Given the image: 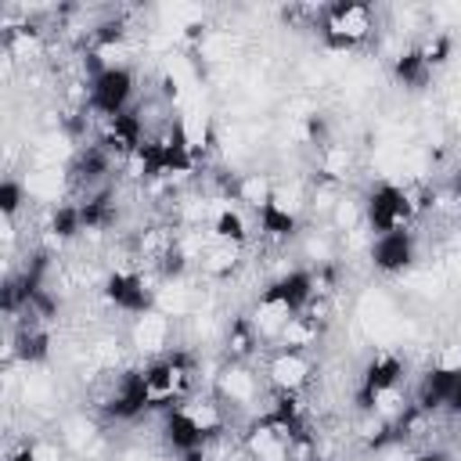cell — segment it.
I'll return each mask as SVG.
<instances>
[{
    "instance_id": "cell-20",
    "label": "cell",
    "mask_w": 461,
    "mask_h": 461,
    "mask_svg": "<svg viewBox=\"0 0 461 461\" xmlns=\"http://www.w3.org/2000/svg\"><path fill=\"white\" fill-rule=\"evenodd\" d=\"M25 202H32L29 191H25V180L22 176H4V184H0V216L18 220Z\"/></svg>"
},
{
    "instance_id": "cell-13",
    "label": "cell",
    "mask_w": 461,
    "mask_h": 461,
    "mask_svg": "<svg viewBox=\"0 0 461 461\" xmlns=\"http://www.w3.org/2000/svg\"><path fill=\"white\" fill-rule=\"evenodd\" d=\"M162 439H166V447L180 457V454H191V450H202V447H209L205 443V436L191 425V418L180 411V403L176 407H169L166 414H162Z\"/></svg>"
},
{
    "instance_id": "cell-5",
    "label": "cell",
    "mask_w": 461,
    "mask_h": 461,
    "mask_svg": "<svg viewBox=\"0 0 461 461\" xmlns=\"http://www.w3.org/2000/svg\"><path fill=\"white\" fill-rule=\"evenodd\" d=\"M133 90H137V79L126 65H108L104 72H97L90 79V112L97 115V122L130 112L133 108Z\"/></svg>"
},
{
    "instance_id": "cell-14",
    "label": "cell",
    "mask_w": 461,
    "mask_h": 461,
    "mask_svg": "<svg viewBox=\"0 0 461 461\" xmlns=\"http://www.w3.org/2000/svg\"><path fill=\"white\" fill-rule=\"evenodd\" d=\"M321 331H324V321H317V317H310V313L303 310V313H295V317L277 331L274 346H277V349H292V353H310V349L321 342Z\"/></svg>"
},
{
    "instance_id": "cell-11",
    "label": "cell",
    "mask_w": 461,
    "mask_h": 461,
    "mask_svg": "<svg viewBox=\"0 0 461 461\" xmlns=\"http://www.w3.org/2000/svg\"><path fill=\"white\" fill-rule=\"evenodd\" d=\"M180 411L191 418V425L205 436V443H216V439H223L227 436V403L212 393V396H187L184 403H180Z\"/></svg>"
},
{
    "instance_id": "cell-19",
    "label": "cell",
    "mask_w": 461,
    "mask_h": 461,
    "mask_svg": "<svg viewBox=\"0 0 461 461\" xmlns=\"http://www.w3.org/2000/svg\"><path fill=\"white\" fill-rule=\"evenodd\" d=\"M274 184H277V180H270V173H238V184H234V202H241L245 209L259 212V209L270 202Z\"/></svg>"
},
{
    "instance_id": "cell-21",
    "label": "cell",
    "mask_w": 461,
    "mask_h": 461,
    "mask_svg": "<svg viewBox=\"0 0 461 461\" xmlns=\"http://www.w3.org/2000/svg\"><path fill=\"white\" fill-rule=\"evenodd\" d=\"M418 50H421V58L429 61V68L436 72L439 65H447V61H450L454 36H450V32H432V36H425V40L418 43Z\"/></svg>"
},
{
    "instance_id": "cell-2",
    "label": "cell",
    "mask_w": 461,
    "mask_h": 461,
    "mask_svg": "<svg viewBox=\"0 0 461 461\" xmlns=\"http://www.w3.org/2000/svg\"><path fill=\"white\" fill-rule=\"evenodd\" d=\"M317 29H321V40H324L328 50H339V54L360 50L375 36V7L360 4V0L324 4V14H321Z\"/></svg>"
},
{
    "instance_id": "cell-25",
    "label": "cell",
    "mask_w": 461,
    "mask_h": 461,
    "mask_svg": "<svg viewBox=\"0 0 461 461\" xmlns=\"http://www.w3.org/2000/svg\"><path fill=\"white\" fill-rule=\"evenodd\" d=\"M450 194H454V205L461 209V169H457V176H454V187H450Z\"/></svg>"
},
{
    "instance_id": "cell-7",
    "label": "cell",
    "mask_w": 461,
    "mask_h": 461,
    "mask_svg": "<svg viewBox=\"0 0 461 461\" xmlns=\"http://www.w3.org/2000/svg\"><path fill=\"white\" fill-rule=\"evenodd\" d=\"M403 375H407V364H403V357H400V353H393V349L375 353V357L364 364V371H360V385H357V407L367 414L371 400H375L378 393H385V389H396V385L403 382Z\"/></svg>"
},
{
    "instance_id": "cell-22",
    "label": "cell",
    "mask_w": 461,
    "mask_h": 461,
    "mask_svg": "<svg viewBox=\"0 0 461 461\" xmlns=\"http://www.w3.org/2000/svg\"><path fill=\"white\" fill-rule=\"evenodd\" d=\"M4 461H40V457H36V439H29V443H18V447H11Z\"/></svg>"
},
{
    "instance_id": "cell-12",
    "label": "cell",
    "mask_w": 461,
    "mask_h": 461,
    "mask_svg": "<svg viewBox=\"0 0 461 461\" xmlns=\"http://www.w3.org/2000/svg\"><path fill=\"white\" fill-rule=\"evenodd\" d=\"M209 238L245 249L249 238H252V227H249L245 212H241L234 202H220V198H216V209H212V216H209Z\"/></svg>"
},
{
    "instance_id": "cell-8",
    "label": "cell",
    "mask_w": 461,
    "mask_h": 461,
    "mask_svg": "<svg viewBox=\"0 0 461 461\" xmlns=\"http://www.w3.org/2000/svg\"><path fill=\"white\" fill-rule=\"evenodd\" d=\"M317 367L310 360V353H292V349H274L267 357V382L270 393H303L313 382Z\"/></svg>"
},
{
    "instance_id": "cell-24",
    "label": "cell",
    "mask_w": 461,
    "mask_h": 461,
    "mask_svg": "<svg viewBox=\"0 0 461 461\" xmlns=\"http://www.w3.org/2000/svg\"><path fill=\"white\" fill-rule=\"evenodd\" d=\"M414 461H447V454L443 450H421V454H414Z\"/></svg>"
},
{
    "instance_id": "cell-3",
    "label": "cell",
    "mask_w": 461,
    "mask_h": 461,
    "mask_svg": "<svg viewBox=\"0 0 461 461\" xmlns=\"http://www.w3.org/2000/svg\"><path fill=\"white\" fill-rule=\"evenodd\" d=\"M360 209H364V227H367L371 238L389 234V230H411V223L418 220L407 187H400V184H393V180L375 184V187L364 194Z\"/></svg>"
},
{
    "instance_id": "cell-16",
    "label": "cell",
    "mask_w": 461,
    "mask_h": 461,
    "mask_svg": "<svg viewBox=\"0 0 461 461\" xmlns=\"http://www.w3.org/2000/svg\"><path fill=\"white\" fill-rule=\"evenodd\" d=\"M393 79H396V86H403V90H421V86L432 79V68H429V61L421 58L418 43L396 50V58H393Z\"/></svg>"
},
{
    "instance_id": "cell-15",
    "label": "cell",
    "mask_w": 461,
    "mask_h": 461,
    "mask_svg": "<svg viewBox=\"0 0 461 461\" xmlns=\"http://www.w3.org/2000/svg\"><path fill=\"white\" fill-rule=\"evenodd\" d=\"M241 267V249L238 245H227V241H212L202 249V259H198V270L209 277V281H230Z\"/></svg>"
},
{
    "instance_id": "cell-23",
    "label": "cell",
    "mask_w": 461,
    "mask_h": 461,
    "mask_svg": "<svg viewBox=\"0 0 461 461\" xmlns=\"http://www.w3.org/2000/svg\"><path fill=\"white\" fill-rule=\"evenodd\" d=\"M447 414L461 418V375H457V382H454V393H450V400H447Z\"/></svg>"
},
{
    "instance_id": "cell-1",
    "label": "cell",
    "mask_w": 461,
    "mask_h": 461,
    "mask_svg": "<svg viewBox=\"0 0 461 461\" xmlns=\"http://www.w3.org/2000/svg\"><path fill=\"white\" fill-rule=\"evenodd\" d=\"M194 375H198V357L194 349H169L166 357H155L144 364V385H148V400L155 411H169L176 403L187 400V393L194 389Z\"/></svg>"
},
{
    "instance_id": "cell-9",
    "label": "cell",
    "mask_w": 461,
    "mask_h": 461,
    "mask_svg": "<svg viewBox=\"0 0 461 461\" xmlns=\"http://www.w3.org/2000/svg\"><path fill=\"white\" fill-rule=\"evenodd\" d=\"M173 331H176L173 317H166L158 310H148V313L130 321V346L155 360V357H166L173 349Z\"/></svg>"
},
{
    "instance_id": "cell-6",
    "label": "cell",
    "mask_w": 461,
    "mask_h": 461,
    "mask_svg": "<svg viewBox=\"0 0 461 461\" xmlns=\"http://www.w3.org/2000/svg\"><path fill=\"white\" fill-rule=\"evenodd\" d=\"M367 259L385 277H396V274L411 270V263L418 259V238H414V230H389V234L371 238Z\"/></svg>"
},
{
    "instance_id": "cell-10",
    "label": "cell",
    "mask_w": 461,
    "mask_h": 461,
    "mask_svg": "<svg viewBox=\"0 0 461 461\" xmlns=\"http://www.w3.org/2000/svg\"><path fill=\"white\" fill-rule=\"evenodd\" d=\"M212 393L227 407H252L259 400V378L249 364H223L212 382Z\"/></svg>"
},
{
    "instance_id": "cell-17",
    "label": "cell",
    "mask_w": 461,
    "mask_h": 461,
    "mask_svg": "<svg viewBox=\"0 0 461 461\" xmlns=\"http://www.w3.org/2000/svg\"><path fill=\"white\" fill-rule=\"evenodd\" d=\"M295 234H299V216L288 212V209H281L274 202V194H270V202L259 209V238L263 241H274V245H285Z\"/></svg>"
},
{
    "instance_id": "cell-4",
    "label": "cell",
    "mask_w": 461,
    "mask_h": 461,
    "mask_svg": "<svg viewBox=\"0 0 461 461\" xmlns=\"http://www.w3.org/2000/svg\"><path fill=\"white\" fill-rule=\"evenodd\" d=\"M155 285L137 270V267H115L104 274L101 281V295L112 310L126 313V317H140L148 310H155Z\"/></svg>"
},
{
    "instance_id": "cell-18",
    "label": "cell",
    "mask_w": 461,
    "mask_h": 461,
    "mask_svg": "<svg viewBox=\"0 0 461 461\" xmlns=\"http://www.w3.org/2000/svg\"><path fill=\"white\" fill-rule=\"evenodd\" d=\"M259 342H263V339L256 335V328H252L249 313H238V317L227 324L223 353H227V360H230V364H245V360L256 353V346H259Z\"/></svg>"
}]
</instances>
